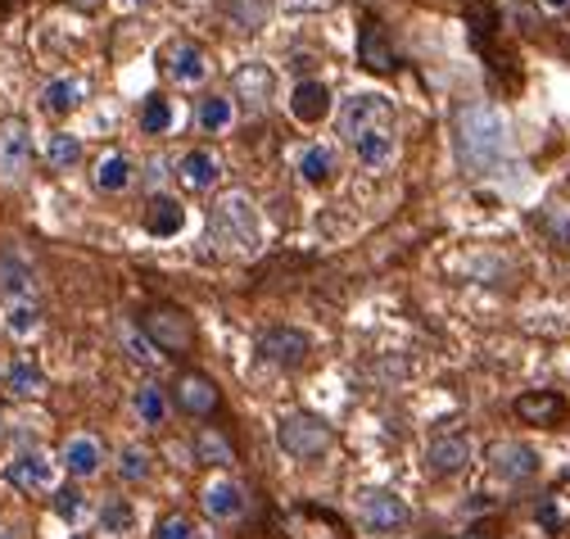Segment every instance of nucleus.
I'll list each match as a JSON object with an SVG mask.
<instances>
[{
  "label": "nucleus",
  "mask_w": 570,
  "mask_h": 539,
  "mask_svg": "<svg viewBox=\"0 0 570 539\" xmlns=\"http://www.w3.org/2000/svg\"><path fill=\"white\" fill-rule=\"evenodd\" d=\"M340 137L363 168H385L399 155V109L381 91H358L340 105Z\"/></svg>",
  "instance_id": "obj_1"
},
{
  "label": "nucleus",
  "mask_w": 570,
  "mask_h": 539,
  "mask_svg": "<svg viewBox=\"0 0 570 539\" xmlns=\"http://www.w3.org/2000/svg\"><path fill=\"white\" fill-rule=\"evenodd\" d=\"M512 155V122L493 105H466L458 114V159L466 173H493Z\"/></svg>",
  "instance_id": "obj_2"
},
{
  "label": "nucleus",
  "mask_w": 570,
  "mask_h": 539,
  "mask_svg": "<svg viewBox=\"0 0 570 539\" xmlns=\"http://www.w3.org/2000/svg\"><path fill=\"white\" fill-rule=\"evenodd\" d=\"M213 227H218V236L240 249V254H258L263 249V223H258V209H254V199L245 190H227L213 199V209H208Z\"/></svg>",
  "instance_id": "obj_3"
},
{
  "label": "nucleus",
  "mask_w": 570,
  "mask_h": 539,
  "mask_svg": "<svg viewBox=\"0 0 570 539\" xmlns=\"http://www.w3.org/2000/svg\"><path fill=\"white\" fill-rule=\"evenodd\" d=\"M331 440L335 435H331V422L322 413H285L276 422V444L291 453V458H299V462L322 458L331 449Z\"/></svg>",
  "instance_id": "obj_4"
},
{
  "label": "nucleus",
  "mask_w": 570,
  "mask_h": 539,
  "mask_svg": "<svg viewBox=\"0 0 570 539\" xmlns=\"http://www.w3.org/2000/svg\"><path fill=\"white\" fill-rule=\"evenodd\" d=\"M140 326H146V341L155 350H164V354H186L195 345V326H190V317L181 308L159 304V308H150L146 317H140Z\"/></svg>",
  "instance_id": "obj_5"
},
{
  "label": "nucleus",
  "mask_w": 570,
  "mask_h": 539,
  "mask_svg": "<svg viewBox=\"0 0 570 539\" xmlns=\"http://www.w3.org/2000/svg\"><path fill=\"white\" fill-rule=\"evenodd\" d=\"M32 127L23 118H10L0 122V182L6 186H19L28 173H32Z\"/></svg>",
  "instance_id": "obj_6"
},
{
  "label": "nucleus",
  "mask_w": 570,
  "mask_h": 539,
  "mask_svg": "<svg viewBox=\"0 0 570 539\" xmlns=\"http://www.w3.org/2000/svg\"><path fill=\"white\" fill-rule=\"evenodd\" d=\"M313 354V335L304 326H272L258 341V359L272 367H299Z\"/></svg>",
  "instance_id": "obj_7"
},
{
  "label": "nucleus",
  "mask_w": 570,
  "mask_h": 539,
  "mask_svg": "<svg viewBox=\"0 0 570 539\" xmlns=\"http://www.w3.org/2000/svg\"><path fill=\"white\" fill-rule=\"evenodd\" d=\"M55 471H59V462H55L46 449H23V453H14V462L6 467V481H10L14 490H23V494H50V490H55Z\"/></svg>",
  "instance_id": "obj_8"
},
{
  "label": "nucleus",
  "mask_w": 570,
  "mask_h": 539,
  "mask_svg": "<svg viewBox=\"0 0 570 539\" xmlns=\"http://www.w3.org/2000/svg\"><path fill=\"white\" fill-rule=\"evenodd\" d=\"M285 109H291V118L299 127H322L331 114H335V96L322 78H299L291 87V96H285Z\"/></svg>",
  "instance_id": "obj_9"
},
{
  "label": "nucleus",
  "mask_w": 570,
  "mask_h": 539,
  "mask_svg": "<svg viewBox=\"0 0 570 539\" xmlns=\"http://www.w3.org/2000/svg\"><path fill=\"white\" fill-rule=\"evenodd\" d=\"M489 471L503 486H521V481L539 477V453L530 444H521V440H498L489 449Z\"/></svg>",
  "instance_id": "obj_10"
},
{
  "label": "nucleus",
  "mask_w": 570,
  "mask_h": 539,
  "mask_svg": "<svg viewBox=\"0 0 570 539\" xmlns=\"http://www.w3.org/2000/svg\"><path fill=\"white\" fill-rule=\"evenodd\" d=\"M358 517H363V526H372V530H399V526L412 521V508H407V499L394 494V490H363V494H358Z\"/></svg>",
  "instance_id": "obj_11"
},
{
  "label": "nucleus",
  "mask_w": 570,
  "mask_h": 539,
  "mask_svg": "<svg viewBox=\"0 0 570 539\" xmlns=\"http://www.w3.org/2000/svg\"><path fill=\"white\" fill-rule=\"evenodd\" d=\"M471 458H475L471 435H435L425 444V471L431 477H458V471L471 467Z\"/></svg>",
  "instance_id": "obj_12"
},
{
  "label": "nucleus",
  "mask_w": 570,
  "mask_h": 539,
  "mask_svg": "<svg viewBox=\"0 0 570 539\" xmlns=\"http://www.w3.org/2000/svg\"><path fill=\"white\" fill-rule=\"evenodd\" d=\"M59 467H63L73 481H91L96 471L105 467V444H100L91 431L68 435V440H63V449H59Z\"/></svg>",
  "instance_id": "obj_13"
},
{
  "label": "nucleus",
  "mask_w": 570,
  "mask_h": 539,
  "mask_svg": "<svg viewBox=\"0 0 570 539\" xmlns=\"http://www.w3.org/2000/svg\"><path fill=\"white\" fill-rule=\"evenodd\" d=\"M164 69H168V78L177 82V87H199L204 78H208V55H204V46H195V41H173V46H164Z\"/></svg>",
  "instance_id": "obj_14"
},
{
  "label": "nucleus",
  "mask_w": 570,
  "mask_h": 539,
  "mask_svg": "<svg viewBox=\"0 0 570 539\" xmlns=\"http://www.w3.org/2000/svg\"><path fill=\"white\" fill-rule=\"evenodd\" d=\"M41 114H50V118H68L73 109H82V100H87V82L78 78V74H59V78H50L46 87H41Z\"/></svg>",
  "instance_id": "obj_15"
},
{
  "label": "nucleus",
  "mask_w": 570,
  "mask_h": 539,
  "mask_svg": "<svg viewBox=\"0 0 570 539\" xmlns=\"http://www.w3.org/2000/svg\"><path fill=\"white\" fill-rule=\"evenodd\" d=\"M177 177L190 190H213V186H218V177H223V159L213 155L208 146H195V150H186L177 159Z\"/></svg>",
  "instance_id": "obj_16"
},
{
  "label": "nucleus",
  "mask_w": 570,
  "mask_h": 539,
  "mask_svg": "<svg viewBox=\"0 0 570 539\" xmlns=\"http://www.w3.org/2000/svg\"><path fill=\"white\" fill-rule=\"evenodd\" d=\"M295 173H299L304 186H331V182L340 177V155H335V146H322V141L304 146L299 159H295Z\"/></svg>",
  "instance_id": "obj_17"
},
{
  "label": "nucleus",
  "mask_w": 570,
  "mask_h": 539,
  "mask_svg": "<svg viewBox=\"0 0 570 539\" xmlns=\"http://www.w3.org/2000/svg\"><path fill=\"white\" fill-rule=\"evenodd\" d=\"M199 503H204V512H208L213 521H236V517H245V490H240L236 481H208L204 494H199Z\"/></svg>",
  "instance_id": "obj_18"
},
{
  "label": "nucleus",
  "mask_w": 570,
  "mask_h": 539,
  "mask_svg": "<svg viewBox=\"0 0 570 539\" xmlns=\"http://www.w3.org/2000/svg\"><path fill=\"white\" fill-rule=\"evenodd\" d=\"M232 122H236V100L232 96L213 91L195 105V131L199 137H223V131H232Z\"/></svg>",
  "instance_id": "obj_19"
},
{
  "label": "nucleus",
  "mask_w": 570,
  "mask_h": 539,
  "mask_svg": "<svg viewBox=\"0 0 570 539\" xmlns=\"http://www.w3.org/2000/svg\"><path fill=\"white\" fill-rule=\"evenodd\" d=\"M186 227V209H181V199L177 195H150V205H146V232L150 236H159V241H168V236H177Z\"/></svg>",
  "instance_id": "obj_20"
},
{
  "label": "nucleus",
  "mask_w": 570,
  "mask_h": 539,
  "mask_svg": "<svg viewBox=\"0 0 570 539\" xmlns=\"http://www.w3.org/2000/svg\"><path fill=\"white\" fill-rule=\"evenodd\" d=\"M517 418L530 422V427H557L566 418V399L552 394V390H539V394H521L517 399Z\"/></svg>",
  "instance_id": "obj_21"
},
{
  "label": "nucleus",
  "mask_w": 570,
  "mask_h": 539,
  "mask_svg": "<svg viewBox=\"0 0 570 539\" xmlns=\"http://www.w3.org/2000/svg\"><path fill=\"white\" fill-rule=\"evenodd\" d=\"M136 127H140V137H168V131L177 127L173 100L159 96V91H150L146 100H140V109H136Z\"/></svg>",
  "instance_id": "obj_22"
},
{
  "label": "nucleus",
  "mask_w": 570,
  "mask_h": 539,
  "mask_svg": "<svg viewBox=\"0 0 570 539\" xmlns=\"http://www.w3.org/2000/svg\"><path fill=\"white\" fill-rule=\"evenodd\" d=\"M131 159L122 155V150H109V155H100L96 159V173H91V182H96V190L100 195H122L127 186H131Z\"/></svg>",
  "instance_id": "obj_23"
},
{
  "label": "nucleus",
  "mask_w": 570,
  "mask_h": 539,
  "mask_svg": "<svg viewBox=\"0 0 570 539\" xmlns=\"http://www.w3.org/2000/svg\"><path fill=\"white\" fill-rule=\"evenodd\" d=\"M177 403H181L186 413L204 418V413L218 409V385H213L208 376H199V372H190V376L177 381Z\"/></svg>",
  "instance_id": "obj_24"
},
{
  "label": "nucleus",
  "mask_w": 570,
  "mask_h": 539,
  "mask_svg": "<svg viewBox=\"0 0 570 539\" xmlns=\"http://www.w3.org/2000/svg\"><path fill=\"white\" fill-rule=\"evenodd\" d=\"M0 326H6L14 341H32V335L41 331V308H37V300H6V308H0Z\"/></svg>",
  "instance_id": "obj_25"
},
{
  "label": "nucleus",
  "mask_w": 570,
  "mask_h": 539,
  "mask_svg": "<svg viewBox=\"0 0 570 539\" xmlns=\"http://www.w3.org/2000/svg\"><path fill=\"white\" fill-rule=\"evenodd\" d=\"M96 526L105 539H131L136 535V508L131 499H105L96 512Z\"/></svg>",
  "instance_id": "obj_26"
},
{
  "label": "nucleus",
  "mask_w": 570,
  "mask_h": 539,
  "mask_svg": "<svg viewBox=\"0 0 570 539\" xmlns=\"http://www.w3.org/2000/svg\"><path fill=\"white\" fill-rule=\"evenodd\" d=\"M82 159H87V146H82L78 131H50L46 137V164L50 168L68 173V168H78Z\"/></svg>",
  "instance_id": "obj_27"
},
{
  "label": "nucleus",
  "mask_w": 570,
  "mask_h": 539,
  "mask_svg": "<svg viewBox=\"0 0 570 539\" xmlns=\"http://www.w3.org/2000/svg\"><path fill=\"white\" fill-rule=\"evenodd\" d=\"M0 291H6L10 300H32V291H37V273H32L23 258L6 254V258H0Z\"/></svg>",
  "instance_id": "obj_28"
},
{
  "label": "nucleus",
  "mask_w": 570,
  "mask_h": 539,
  "mask_svg": "<svg viewBox=\"0 0 570 539\" xmlns=\"http://www.w3.org/2000/svg\"><path fill=\"white\" fill-rule=\"evenodd\" d=\"M131 409H136L140 427H164V418H168V399H164L159 385H140V390L131 394Z\"/></svg>",
  "instance_id": "obj_29"
},
{
  "label": "nucleus",
  "mask_w": 570,
  "mask_h": 539,
  "mask_svg": "<svg viewBox=\"0 0 570 539\" xmlns=\"http://www.w3.org/2000/svg\"><path fill=\"white\" fill-rule=\"evenodd\" d=\"M195 458L208 462V467H232V462H236V449L227 444V435H218L213 427H204V431L195 435Z\"/></svg>",
  "instance_id": "obj_30"
},
{
  "label": "nucleus",
  "mask_w": 570,
  "mask_h": 539,
  "mask_svg": "<svg viewBox=\"0 0 570 539\" xmlns=\"http://www.w3.org/2000/svg\"><path fill=\"white\" fill-rule=\"evenodd\" d=\"M6 385H10V394H19V399H37V394L46 390V372H41L37 363L19 359V363L6 372Z\"/></svg>",
  "instance_id": "obj_31"
},
{
  "label": "nucleus",
  "mask_w": 570,
  "mask_h": 539,
  "mask_svg": "<svg viewBox=\"0 0 570 539\" xmlns=\"http://www.w3.org/2000/svg\"><path fill=\"white\" fill-rule=\"evenodd\" d=\"M150 471H155V458H150V449H140V444H122V453H118V477H122L127 486L146 481Z\"/></svg>",
  "instance_id": "obj_32"
},
{
  "label": "nucleus",
  "mask_w": 570,
  "mask_h": 539,
  "mask_svg": "<svg viewBox=\"0 0 570 539\" xmlns=\"http://www.w3.org/2000/svg\"><path fill=\"white\" fill-rule=\"evenodd\" d=\"M55 517H59V521H68V526H78V521L87 517V494H82L78 486L55 490Z\"/></svg>",
  "instance_id": "obj_33"
},
{
  "label": "nucleus",
  "mask_w": 570,
  "mask_h": 539,
  "mask_svg": "<svg viewBox=\"0 0 570 539\" xmlns=\"http://www.w3.org/2000/svg\"><path fill=\"white\" fill-rule=\"evenodd\" d=\"M358 50H363V59L372 63V69H394V50H385V32H381L376 23H372V28H363Z\"/></svg>",
  "instance_id": "obj_34"
},
{
  "label": "nucleus",
  "mask_w": 570,
  "mask_h": 539,
  "mask_svg": "<svg viewBox=\"0 0 570 539\" xmlns=\"http://www.w3.org/2000/svg\"><path fill=\"white\" fill-rule=\"evenodd\" d=\"M155 539H195V526H190V517H181V512H168V517H159V526H155Z\"/></svg>",
  "instance_id": "obj_35"
},
{
  "label": "nucleus",
  "mask_w": 570,
  "mask_h": 539,
  "mask_svg": "<svg viewBox=\"0 0 570 539\" xmlns=\"http://www.w3.org/2000/svg\"><path fill=\"white\" fill-rule=\"evenodd\" d=\"M127 350H131V359H155V354H150V350H155V345H150V341H146V335H136V331H131V335H127Z\"/></svg>",
  "instance_id": "obj_36"
},
{
  "label": "nucleus",
  "mask_w": 570,
  "mask_h": 539,
  "mask_svg": "<svg viewBox=\"0 0 570 539\" xmlns=\"http://www.w3.org/2000/svg\"><path fill=\"white\" fill-rule=\"evenodd\" d=\"M552 241L561 249H570V214H561V223H552Z\"/></svg>",
  "instance_id": "obj_37"
},
{
  "label": "nucleus",
  "mask_w": 570,
  "mask_h": 539,
  "mask_svg": "<svg viewBox=\"0 0 570 539\" xmlns=\"http://www.w3.org/2000/svg\"><path fill=\"white\" fill-rule=\"evenodd\" d=\"M548 14H570V0H539Z\"/></svg>",
  "instance_id": "obj_38"
},
{
  "label": "nucleus",
  "mask_w": 570,
  "mask_h": 539,
  "mask_svg": "<svg viewBox=\"0 0 570 539\" xmlns=\"http://www.w3.org/2000/svg\"><path fill=\"white\" fill-rule=\"evenodd\" d=\"M73 6H78V10H96V6H100V0H73Z\"/></svg>",
  "instance_id": "obj_39"
},
{
  "label": "nucleus",
  "mask_w": 570,
  "mask_h": 539,
  "mask_svg": "<svg viewBox=\"0 0 570 539\" xmlns=\"http://www.w3.org/2000/svg\"><path fill=\"white\" fill-rule=\"evenodd\" d=\"M122 6H127V10H140V6H150V0H122Z\"/></svg>",
  "instance_id": "obj_40"
},
{
  "label": "nucleus",
  "mask_w": 570,
  "mask_h": 539,
  "mask_svg": "<svg viewBox=\"0 0 570 539\" xmlns=\"http://www.w3.org/2000/svg\"><path fill=\"white\" fill-rule=\"evenodd\" d=\"M0 539H19V535L14 530H0Z\"/></svg>",
  "instance_id": "obj_41"
},
{
  "label": "nucleus",
  "mask_w": 570,
  "mask_h": 539,
  "mask_svg": "<svg viewBox=\"0 0 570 539\" xmlns=\"http://www.w3.org/2000/svg\"><path fill=\"white\" fill-rule=\"evenodd\" d=\"M466 539H480V535H466Z\"/></svg>",
  "instance_id": "obj_42"
}]
</instances>
